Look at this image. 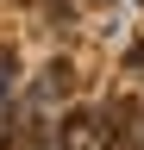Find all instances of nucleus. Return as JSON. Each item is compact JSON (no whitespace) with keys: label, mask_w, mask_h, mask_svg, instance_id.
Returning a JSON list of instances; mask_svg holds the SVG:
<instances>
[{"label":"nucleus","mask_w":144,"mask_h":150,"mask_svg":"<svg viewBox=\"0 0 144 150\" xmlns=\"http://www.w3.org/2000/svg\"><path fill=\"white\" fill-rule=\"evenodd\" d=\"M69 88H75V69H69V56H57L44 69V81L31 88V106H57V100H69Z\"/></svg>","instance_id":"1"},{"label":"nucleus","mask_w":144,"mask_h":150,"mask_svg":"<svg viewBox=\"0 0 144 150\" xmlns=\"http://www.w3.org/2000/svg\"><path fill=\"white\" fill-rule=\"evenodd\" d=\"M125 75H144V38H138L132 50H125Z\"/></svg>","instance_id":"2"}]
</instances>
